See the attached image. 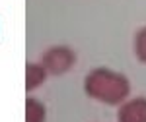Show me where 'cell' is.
Segmentation results:
<instances>
[{
  "instance_id": "cell-3",
  "label": "cell",
  "mask_w": 146,
  "mask_h": 122,
  "mask_svg": "<svg viewBox=\"0 0 146 122\" xmlns=\"http://www.w3.org/2000/svg\"><path fill=\"white\" fill-rule=\"evenodd\" d=\"M144 103L142 99H135L131 103H127L121 107L119 111V122H146V114H144Z\"/></svg>"
},
{
  "instance_id": "cell-1",
  "label": "cell",
  "mask_w": 146,
  "mask_h": 122,
  "mask_svg": "<svg viewBox=\"0 0 146 122\" xmlns=\"http://www.w3.org/2000/svg\"><path fill=\"white\" fill-rule=\"evenodd\" d=\"M84 89L92 99L103 105H117L129 93V81L109 68H96L84 79Z\"/></svg>"
},
{
  "instance_id": "cell-5",
  "label": "cell",
  "mask_w": 146,
  "mask_h": 122,
  "mask_svg": "<svg viewBox=\"0 0 146 122\" xmlns=\"http://www.w3.org/2000/svg\"><path fill=\"white\" fill-rule=\"evenodd\" d=\"M25 112H27V122H45V105L41 101L29 97L27 99V107H25Z\"/></svg>"
},
{
  "instance_id": "cell-4",
  "label": "cell",
  "mask_w": 146,
  "mask_h": 122,
  "mask_svg": "<svg viewBox=\"0 0 146 122\" xmlns=\"http://www.w3.org/2000/svg\"><path fill=\"white\" fill-rule=\"evenodd\" d=\"M45 76H47V70L43 68V64H27V76H25L27 89L39 87L45 81Z\"/></svg>"
},
{
  "instance_id": "cell-2",
  "label": "cell",
  "mask_w": 146,
  "mask_h": 122,
  "mask_svg": "<svg viewBox=\"0 0 146 122\" xmlns=\"http://www.w3.org/2000/svg\"><path fill=\"white\" fill-rule=\"evenodd\" d=\"M74 60H76L74 52L68 47L58 45V47H51L49 51H45V54H43V68L47 70V74L58 76V74L68 72L72 68V64H74Z\"/></svg>"
}]
</instances>
